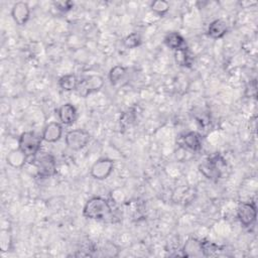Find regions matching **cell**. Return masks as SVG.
Segmentation results:
<instances>
[{"instance_id": "cell-1", "label": "cell", "mask_w": 258, "mask_h": 258, "mask_svg": "<svg viewBox=\"0 0 258 258\" xmlns=\"http://www.w3.org/2000/svg\"><path fill=\"white\" fill-rule=\"evenodd\" d=\"M84 217L92 220L115 223L117 216L108 200L102 197H93L85 205L83 210Z\"/></svg>"}, {"instance_id": "cell-2", "label": "cell", "mask_w": 258, "mask_h": 258, "mask_svg": "<svg viewBox=\"0 0 258 258\" xmlns=\"http://www.w3.org/2000/svg\"><path fill=\"white\" fill-rule=\"evenodd\" d=\"M225 167H227L225 159L221 155L216 154L205 160L199 166V171L208 180L217 182L222 177L223 168Z\"/></svg>"}, {"instance_id": "cell-3", "label": "cell", "mask_w": 258, "mask_h": 258, "mask_svg": "<svg viewBox=\"0 0 258 258\" xmlns=\"http://www.w3.org/2000/svg\"><path fill=\"white\" fill-rule=\"evenodd\" d=\"M33 164L41 178H51L57 174V163L51 154L39 153L34 157Z\"/></svg>"}, {"instance_id": "cell-4", "label": "cell", "mask_w": 258, "mask_h": 258, "mask_svg": "<svg viewBox=\"0 0 258 258\" xmlns=\"http://www.w3.org/2000/svg\"><path fill=\"white\" fill-rule=\"evenodd\" d=\"M42 140L40 136L33 132L24 133L19 141V149L27 156V158H34L36 157L42 147Z\"/></svg>"}, {"instance_id": "cell-5", "label": "cell", "mask_w": 258, "mask_h": 258, "mask_svg": "<svg viewBox=\"0 0 258 258\" xmlns=\"http://www.w3.org/2000/svg\"><path fill=\"white\" fill-rule=\"evenodd\" d=\"M91 140V136L84 129H75L66 135V145L72 151L84 149Z\"/></svg>"}, {"instance_id": "cell-6", "label": "cell", "mask_w": 258, "mask_h": 258, "mask_svg": "<svg viewBox=\"0 0 258 258\" xmlns=\"http://www.w3.org/2000/svg\"><path fill=\"white\" fill-rule=\"evenodd\" d=\"M103 78L97 75H90L80 80L77 91L80 96L87 97L93 92L99 91L103 87Z\"/></svg>"}, {"instance_id": "cell-7", "label": "cell", "mask_w": 258, "mask_h": 258, "mask_svg": "<svg viewBox=\"0 0 258 258\" xmlns=\"http://www.w3.org/2000/svg\"><path fill=\"white\" fill-rule=\"evenodd\" d=\"M256 205L254 202L241 203L237 208V218L244 227L251 226L256 220Z\"/></svg>"}, {"instance_id": "cell-8", "label": "cell", "mask_w": 258, "mask_h": 258, "mask_svg": "<svg viewBox=\"0 0 258 258\" xmlns=\"http://www.w3.org/2000/svg\"><path fill=\"white\" fill-rule=\"evenodd\" d=\"M114 170V162L109 159H101L97 161L91 168V176L96 180L107 179Z\"/></svg>"}, {"instance_id": "cell-9", "label": "cell", "mask_w": 258, "mask_h": 258, "mask_svg": "<svg viewBox=\"0 0 258 258\" xmlns=\"http://www.w3.org/2000/svg\"><path fill=\"white\" fill-rule=\"evenodd\" d=\"M12 17L19 26H25L31 17V10L27 3H17L12 11Z\"/></svg>"}, {"instance_id": "cell-10", "label": "cell", "mask_w": 258, "mask_h": 258, "mask_svg": "<svg viewBox=\"0 0 258 258\" xmlns=\"http://www.w3.org/2000/svg\"><path fill=\"white\" fill-rule=\"evenodd\" d=\"M179 144L192 152H199L202 148V138L199 134L191 132L183 135L179 140Z\"/></svg>"}, {"instance_id": "cell-11", "label": "cell", "mask_w": 258, "mask_h": 258, "mask_svg": "<svg viewBox=\"0 0 258 258\" xmlns=\"http://www.w3.org/2000/svg\"><path fill=\"white\" fill-rule=\"evenodd\" d=\"M63 136V127L59 122L49 123L43 132V140L47 143L53 144L60 141Z\"/></svg>"}, {"instance_id": "cell-12", "label": "cell", "mask_w": 258, "mask_h": 258, "mask_svg": "<svg viewBox=\"0 0 258 258\" xmlns=\"http://www.w3.org/2000/svg\"><path fill=\"white\" fill-rule=\"evenodd\" d=\"M60 121L65 125L73 124L77 119V109L74 105L67 103L62 105L58 110Z\"/></svg>"}, {"instance_id": "cell-13", "label": "cell", "mask_w": 258, "mask_h": 258, "mask_svg": "<svg viewBox=\"0 0 258 258\" xmlns=\"http://www.w3.org/2000/svg\"><path fill=\"white\" fill-rule=\"evenodd\" d=\"M228 33V25L222 20L212 22L208 28V36L214 40L222 39Z\"/></svg>"}, {"instance_id": "cell-14", "label": "cell", "mask_w": 258, "mask_h": 258, "mask_svg": "<svg viewBox=\"0 0 258 258\" xmlns=\"http://www.w3.org/2000/svg\"><path fill=\"white\" fill-rule=\"evenodd\" d=\"M183 251H184V256H187V257L204 256L201 240H198L196 238L189 239L186 242Z\"/></svg>"}, {"instance_id": "cell-15", "label": "cell", "mask_w": 258, "mask_h": 258, "mask_svg": "<svg viewBox=\"0 0 258 258\" xmlns=\"http://www.w3.org/2000/svg\"><path fill=\"white\" fill-rule=\"evenodd\" d=\"M175 59L176 62L182 67H191L194 61V57L186 46L175 52Z\"/></svg>"}, {"instance_id": "cell-16", "label": "cell", "mask_w": 258, "mask_h": 258, "mask_svg": "<svg viewBox=\"0 0 258 258\" xmlns=\"http://www.w3.org/2000/svg\"><path fill=\"white\" fill-rule=\"evenodd\" d=\"M164 42L168 48L175 51L186 46L185 39L179 33H170L169 35L166 36Z\"/></svg>"}, {"instance_id": "cell-17", "label": "cell", "mask_w": 258, "mask_h": 258, "mask_svg": "<svg viewBox=\"0 0 258 258\" xmlns=\"http://www.w3.org/2000/svg\"><path fill=\"white\" fill-rule=\"evenodd\" d=\"M27 159V156L20 149L12 151L7 157L8 164L14 168H22L26 164Z\"/></svg>"}, {"instance_id": "cell-18", "label": "cell", "mask_w": 258, "mask_h": 258, "mask_svg": "<svg viewBox=\"0 0 258 258\" xmlns=\"http://www.w3.org/2000/svg\"><path fill=\"white\" fill-rule=\"evenodd\" d=\"M80 80L75 75H65L59 80L60 87L65 91L77 90Z\"/></svg>"}, {"instance_id": "cell-19", "label": "cell", "mask_w": 258, "mask_h": 258, "mask_svg": "<svg viewBox=\"0 0 258 258\" xmlns=\"http://www.w3.org/2000/svg\"><path fill=\"white\" fill-rule=\"evenodd\" d=\"M201 243H202V249H203L204 256H214L221 250L220 246H218L214 242L207 241V240H201Z\"/></svg>"}, {"instance_id": "cell-20", "label": "cell", "mask_w": 258, "mask_h": 258, "mask_svg": "<svg viewBox=\"0 0 258 258\" xmlns=\"http://www.w3.org/2000/svg\"><path fill=\"white\" fill-rule=\"evenodd\" d=\"M126 74V68L122 67V66H115L114 68L111 69L110 73H109V79L110 82L115 85L117 84L122 78L123 76Z\"/></svg>"}, {"instance_id": "cell-21", "label": "cell", "mask_w": 258, "mask_h": 258, "mask_svg": "<svg viewBox=\"0 0 258 258\" xmlns=\"http://www.w3.org/2000/svg\"><path fill=\"white\" fill-rule=\"evenodd\" d=\"M151 8L154 13L163 17L170 11V4L168 2H164V0H159V2L153 3Z\"/></svg>"}, {"instance_id": "cell-22", "label": "cell", "mask_w": 258, "mask_h": 258, "mask_svg": "<svg viewBox=\"0 0 258 258\" xmlns=\"http://www.w3.org/2000/svg\"><path fill=\"white\" fill-rule=\"evenodd\" d=\"M123 44L126 48L128 49H136L138 47L141 46L142 44V39H141V36L134 33V34H131L129 36H127L124 41H123Z\"/></svg>"}, {"instance_id": "cell-23", "label": "cell", "mask_w": 258, "mask_h": 258, "mask_svg": "<svg viewBox=\"0 0 258 258\" xmlns=\"http://www.w3.org/2000/svg\"><path fill=\"white\" fill-rule=\"evenodd\" d=\"M195 118L197 120V122L200 124L201 127H206L210 124V115L209 113H205V112H199V113H195Z\"/></svg>"}, {"instance_id": "cell-24", "label": "cell", "mask_w": 258, "mask_h": 258, "mask_svg": "<svg viewBox=\"0 0 258 258\" xmlns=\"http://www.w3.org/2000/svg\"><path fill=\"white\" fill-rule=\"evenodd\" d=\"M56 9L62 13H67L71 11L74 7V4L72 2H57L54 4Z\"/></svg>"}, {"instance_id": "cell-25", "label": "cell", "mask_w": 258, "mask_h": 258, "mask_svg": "<svg viewBox=\"0 0 258 258\" xmlns=\"http://www.w3.org/2000/svg\"><path fill=\"white\" fill-rule=\"evenodd\" d=\"M101 251H102V255H104V256H117L118 255V250L116 249V246L112 243L106 244L105 247Z\"/></svg>"}, {"instance_id": "cell-26", "label": "cell", "mask_w": 258, "mask_h": 258, "mask_svg": "<svg viewBox=\"0 0 258 258\" xmlns=\"http://www.w3.org/2000/svg\"><path fill=\"white\" fill-rule=\"evenodd\" d=\"M246 91H250V93L248 94L249 97H253V98L256 97V94H257V86H256V81H255V80H253L252 82H250L249 87L246 89Z\"/></svg>"}]
</instances>
